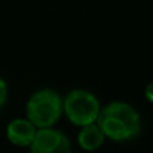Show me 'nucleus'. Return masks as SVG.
Wrapping results in <instances>:
<instances>
[{"label":"nucleus","instance_id":"6e6552de","mask_svg":"<svg viewBox=\"0 0 153 153\" xmlns=\"http://www.w3.org/2000/svg\"><path fill=\"white\" fill-rule=\"evenodd\" d=\"M145 97H146V100H148L149 102L153 103V81L149 82L148 86L145 87Z\"/></svg>","mask_w":153,"mask_h":153},{"label":"nucleus","instance_id":"20e7f679","mask_svg":"<svg viewBox=\"0 0 153 153\" xmlns=\"http://www.w3.org/2000/svg\"><path fill=\"white\" fill-rule=\"evenodd\" d=\"M30 146L31 153H71L69 138L53 128L38 130Z\"/></svg>","mask_w":153,"mask_h":153},{"label":"nucleus","instance_id":"f03ea898","mask_svg":"<svg viewBox=\"0 0 153 153\" xmlns=\"http://www.w3.org/2000/svg\"><path fill=\"white\" fill-rule=\"evenodd\" d=\"M63 110V102L56 91L42 89L35 91L27 102L28 121L39 129L51 128L59 120Z\"/></svg>","mask_w":153,"mask_h":153},{"label":"nucleus","instance_id":"0eeeda50","mask_svg":"<svg viewBox=\"0 0 153 153\" xmlns=\"http://www.w3.org/2000/svg\"><path fill=\"white\" fill-rule=\"evenodd\" d=\"M7 85H5L4 79L0 76V108L3 106V103L5 102V100H7Z\"/></svg>","mask_w":153,"mask_h":153},{"label":"nucleus","instance_id":"423d86ee","mask_svg":"<svg viewBox=\"0 0 153 153\" xmlns=\"http://www.w3.org/2000/svg\"><path fill=\"white\" fill-rule=\"evenodd\" d=\"M103 141H105V136L97 124L83 126L78 133V144L83 151H97L98 148H101Z\"/></svg>","mask_w":153,"mask_h":153},{"label":"nucleus","instance_id":"39448f33","mask_svg":"<svg viewBox=\"0 0 153 153\" xmlns=\"http://www.w3.org/2000/svg\"><path fill=\"white\" fill-rule=\"evenodd\" d=\"M36 128L28 120L18 118L10 122L7 126V137L15 145L27 146L31 145L36 134Z\"/></svg>","mask_w":153,"mask_h":153},{"label":"nucleus","instance_id":"7ed1b4c3","mask_svg":"<svg viewBox=\"0 0 153 153\" xmlns=\"http://www.w3.org/2000/svg\"><path fill=\"white\" fill-rule=\"evenodd\" d=\"M67 118L78 126H87L97 122L101 106L95 95L86 90H73L63 102Z\"/></svg>","mask_w":153,"mask_h":153},{"label":"nucleus","instance_id":"f257e3e1","mask_svg":"<svg viewBox=\"0 0 153 153\" xmlns=\"http://www.w3.org/2000/svg\"><path fill=\"white\" fill-rule=\"evenodd\" d=\"M98 128L105 138L113 141H128L140 133V114L125 102H111L101 109L97 118Z\"/></svg>","mask_w":153,"mask_h":153}]
</instances>
